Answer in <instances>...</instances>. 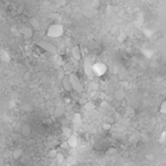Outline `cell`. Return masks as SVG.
Here are the masks:
<instances>
[{
    "label": "cell",
    "mask_w": 166,
    "mask_h": 166,
    "mask_svg": "<svg viewBox=\"0 0 166 166\" xmlns=\"http://www.w3.org/2000/svg\"><path fill=\"white\" fill-rule=\"evenodd\" d=\"M64 33V27L61 24H53L48 27L47 35L50 38H59Z\"/></svg>",
    "instance_id": "obj_1"
},
{
    "label": "cell",
    "mask_w": 166,
    "mask_h": 166,
    "mask_svg": "<svg viewBox=\"0 0 166 166\" xmlns=\"http://www.w3.org/2000/svg\"><path fill=\"white\" fill-rule=\"evenodd\" d=\"M68 77H70V82L72 84V89H73V91H76L79 93L84 91V86H83L81 80L79 79V76L76 74L72 73V74L68 75Z\"/></svg>",
    "instance_id": "obj_2"
},
{
    "label": "cell",
    "mask_w": 166,
    "mask_h": 166,
    "mask_svg": "<svg viewBox=\"0 0 166 166\" xmlns=\"http://www.w3.org/2000/svg\"><path fill=\"white\" fill-rule=\"evenodd\" d=\"M37 46L40 47L41 49L48 51V53L53 54V55H57V48L55 47L54 44L47 42V41H39V42H37Z\"/></svg>",
    "instance_id": "obj_3"
},
{
    "label": "cell",
    "mask_w": 166,
    "mask_h": 166,
    "mask_svg": "<svg viewBox=\"0 0 166 166\" xmlns=\"http://www.w3.org/2000/svg\"><path fill=\"white\" fill-rule=\"evenodd\" d=\"M22 35H23V39H24V40H25V41H29V40L32 39L33 35H34V30H33L31 26H29V25L24 26L23 32H22Z\"/></svg>",
    "instance_id": "obj_4"
},
{
    "label": "cell",
    "mask_w": 166,
    "mask_h": 166,
    "mask_svg": "<svg viewBox=\"0 0 166 166\" xmlns=\"http://www.w3.org/2000/svg\"><path fill=\"white\" fill-rule=\"evenodd\" d=\"M20 134L24 138H30L31 134H32V127H31L30 124H23L20 126Z\"/></svg>",
    "instance_id": "obj_5"
},
{
    "label": "cell",
    "mask_w": 166,
    "mask_h": 166,
    "mask_svg": "<svg viewBox=\"0 0 166 166\" xmlns=\"http://www.w3.org/2000/svg\"><path fill=\"white\" fill-rule=\"evenodd\" d=\"M72 57L75 60H81L82 59V53H81V48L80 46H74L72 48Z\"/></svg>",
    "instance_id": "obj_6"
},
{
    "label": "cell",
    "mask_w": 166,
    "mask_h": 166,
    "mask_svg": "<svg viewBox=\"0 0 166 166\" xmlns=\"http://www.w3.org/2000/svg\"><path fill=\"white\" fill-rule=\"evenodd\" d=\"M92 71L95 72V73H97L98 75H102L106 72V66L103 64H101V63H97V64L93 65Z\"/></svg>",
    "instance_id": "obj_7"
},
{
    "label": "cell",
    "mask_w": 166,
    "mask_h": 166,
    "mask_svg": "<svg viewBox=\"0 0 166 166\" xmlns=\"http://www.w3.org/2000/svg\"><path fill=\"white\" fill-rule=\"evenodd\" d=\"M29 26H31L33 30H38L40 29V22L39 18L37 16H32L29 18Z\"/></svg>",
    "instance_id": "obj_8"
},
{
    "label": "cell",
    "mask_w": 166,
    "mask_h": 166,
    "mask_svg": "<svg viewBox=\"0 0 166 166\" xmlns=\"http://www.w3.org/2000/svg\"><path fill=\"white\" fill-rule=\"evenodd\" d=\"M13 158L15 160H19L20 158L23 157V155H24V150H23V148H20V147H17L15 148L13 151Z\"/></svg>",
    "instance_id": "obj_9"
},
{
    "label": "cell",
    "mask_w": 166,
    "mask_h": 166,
    "mask_svg": "<svg viewBox=\"0 0 166 166\" xmlns=\"http://www.w3.org/2000/svg\"><path fill=\"white\" fill-rule=\"evenodd\" d=\"M61 84H63V88L65 89V91H67V92H72L73 91V89H72V84H71V82H70V77H68V75H66L64 79H63V81H61Z\"/></svg>",
    "instance_id": "obj_10"
},
{
    "label": "cell",
    "mask_w": 166,
    "mask_h": 166,
    "mask_svg": "<svg viewBox=\"0 0 166 166\" xmlns=\"http://www.w3.org/2000/svg\"><path fill=\"white\" fill-rule=\"evenodd\" d=\"M125 98V91L123 89H117L115 92H114V99L117 100V101H122Z\"/></svg>",
    "instance_id": "obj_11"
},
{
    "label": "cell",
    "mask_w": 166,
    "mask_h": 166,
    "mask_svg": "<svg viewBox=\"0 0 166 166\" xmlns=\"http://www.w3.org/2000/svg\"><path fill=\"white\" fill-rule=\"evenodd\" d=\"M67 143H68V147H71V148L76 147L77 146V138H76V136L72 134V136L67 139Z\"/></svg>",
    "instance_id": "obj_12"
},
{
    "label": "cell",
    "mask_w": 166,
    "mask_h": 166,
    "mask_svg": "<svg viewBox=\"0 0 166 166\" xmlns=\"http://www.w3.org/2000/svg\"><path fill=\"white\" fill-rule=\"evenodd\" d=\"M20 109L25 113H32L34 110V107L32 106V103L25 102V103H22V105H20Z\"/></svg>",
    "instance_id": "obj_13"
},
{
    "label": "cell",
    "mask_w": 166,
    "mask_h": 166,
    "mask_svg": "<svg viewBox=\"0 0 166 166\" xmlns=\"http://www.w3.org/2000/svg\"><path fill=\"white\" fill-rule=\"evenodd\" d=\"M88 48L90 50H97L99 48V43L96 40H90L88 42Z\"/></svg>",
    "instance_id": "obj_14"
},
{
    "label": "cell",
    "mask_w": 166,
    "mask_h": 166,
    "mask_svg": "<svg viewBox=\"0 0 166 166\" xmlns=\"http://www.w3.org/2000/svg\"><path fill=\"white\" fill-rule=\"evenodd\" d=\"M64 114H65V109L63 108V107H57V108L55 109V116H56L57 118L63 117Z\"/></svg>",
    "instance_id": "obj_15"
},
{
    "label": "cell",
    "mask_w": 166,
    "mask_h": 166,
    "mask_svg": "<svg viewBox=\"0 0 166 166\" xmlns=\"http://www.w3.org/2000/svg\"><path fill=\"white\" fill-rule=\"evenodd\" d=\"M61 131H63V136H64V137H66L67 139L72 136V134H73L72 130H71L68 126H63V130H61Z\"/></svg>",
    "instance_id": "obj_16"
},
{
    "label": "cell",
    "mask_w": 166,
    "mask_h": 166,
    "mask_svg": "<svg viewBox=\"0 0 166 166\" xmlns=\"http://www.w3.org/2000/svg\"><path fill=\"white\" fill-rule=\"evenodd\" d=\"M57 154H58V151L56 149H50L49 151H48V154H47V156L51 158V159H56V156H57Z\"/></svg>",
    "instance_id": "obj_17"
},
{
    "label": "cell",
    "mask_w": 166,
    "mask_h": 166,
    "mask_svg": "<svg viewBox=\"0 0 166 166\" xmlns=\"http://www.w3.org/2000/svg\"><path fill=\"white\" fill-rule=\"evenodd\" d=\"M56 160H57L58 164H63L65 162V155L61 154V153H58L57 156H56Z\"/></svg>",
    "instance_id": "obj_18"
},
{
    "label": "cell",
    "mask_w": 166,
    "mask_h": 166,
    "mask_svg": "<svg viewBox=\"0 0 166 166\" xmlns=\"http://www.w3.org/2000/svg\"><path fill=\"white\" fill-rule=\"evenodd\" d=\"M24 12H25V5H24V3H20L19 6H17V9H16V13L17 14L22 15Z\"/></svg>",
    "instance_id": "obj_19"
},
{
    "label": "cell",
    "mask_w": 166,
    "mask_h": 166,
    "mask_svg": "<svg viewBox=\"0 0 166 166\" xmlns=\"http://www.w3.org/2000/svg\"><path fill=\"white\" fill-rule=\"evenodd\" d=\"M116 153H117V149H116V148H114V147H109L108 149L105 151V154L109 155V156H110V155H115Z\"/></svg>",
    "instance_id": "obj_20"
},
{
    "label": "cell",
    "mask_w": 166,
    "mask_h": 166,
    "mask_svg": "<svg viewBox=\"0 0 166 166\" xmlns=\"http://www.w3.org/2000/svg\"><path fill=\"white\" fill-rule=\"evenodd\" d=\"M31 76H32V73H31L30 71H26V72H24V74H23V81H29Z\"/></svg>",
    "instance_id": "obj_21"
},
{
    "label": "cell",
    "mask_w": 166,
    "mask_h": 166,
    "mask_svg": "<svg viewBox=\"0 0 166 166\" xmlns=\"http://www.w3.org/2000/svg\"><path fill=\"white\" fill-rule=\"evenodd\" d=\"M1 60L6 61V63H8V61H10V57L8 56V54L5 53V51H2V53H1Z\"/></svg>",
    "instance_id": "obj_22"
},
{
    "label": "cell",
    "mask_w": 166,
    "mask_h": 166,
    "mask_svg": "<svg viewBox=\"0 0 166 166\" xmlns=\"http://www.w3.org/2000/svg\"><path fill=\"white\" fill-rule=\"evenodd\" d=\"M10 157L13 158V153L9 149H7L5 153H3V158H5V159H8V158H10Z\"/></svg>",
    "instance_id": "obj_23"
},
{
    "label": "cell",
    "mask_w": 166,
    "mask_h": 166,
    "mask_svg": "<svg viewBox=\"0 0 166 166\" xmlns=\"http://www.w3.org/2000/svg\"><path fill=\"white\" fill-rule=\"evenodd\" d=\"M84 109L86 110H93L95 109V105H93L92 102H86L84 105Z\"/></svg>",
    "instance_id": "obj_24"
},
{
    "label": "cell",
    "mask_w": 166,
    "mask_h": 166,
    "mask_svg": "<svg viewBox=\"0 0 166 166\" xmlns=\"http://www.w3.org/2000/svg\"><path fill=\"white\" fill-rule=\"evenodd\" d=\"M146 159L147 160H149V162H154L155 160V155L153 153H148L146 155Z\"/></svg>",
    "instance_id": "obj_25"
},
{
    "label": "cell",
    "mask_w": 166,
    "mask_h": 166,
    "mask_svg": "<svg viewBox=\"0 0 166 166\" xmlns=\"http://www.w3.org/2000/svg\"><path fill=\"white\" fill-rule=\"evenodd\" d=\"M160 113L162 114H165V115H166V100L160 105Z\"/></svg>",
    "instance_id": "obj_26"
},
{
    "label": "cell",
    "mask_w": 166,
    "mask_h": 166,
    "mask_svg": "<svg viewBox=\"0 0 166 166\" xmlns=\"http://www.w3.org/2000/svg\"><path fill=\"white\" fill-rule=\"evenodd\" d=\"M74 123H81V115L80 114H74Z\"/></svg>",
    "instance_id": "obj_27"
},
{
    "label": "cell",
    "mask_w": 166,
    "mask_h": 166,
    "mask_svg": "<svg viewBox=\"0 0 166 166\" xmlns=\"http://www.w3.org/2000/svg\"><path fill=\"white\" fill-rule=\"evenodd\" d=\"M42 123L43 124H47V125H50V124H53V120H51V118H44L42 121Z\"/></svg>",
    "instance_id": "obj_28"
},
{
    "label": "cell",
    "mask_w": 166,
    "mask_h": 166,
    "mask_svg": "<svg viewBox=\"0 0 166 166\" xmlns=\"http://www.w3.org/2000/svg\"><path fill=\"white\" fill-rule=\"evenodd\" d=\"M65 76H66V75H65L64 72H63V71H59V73H58V79H59L60 81H63V79H64Z\"/></svg>",
    "instance_id": "obj_29"
},
{
    "label": "cell",
    "mask_w": 166,
    "mask_h": 166,
    "mask_svg": "<svg viewBox=\"0 0 166 166\" xmlns=\"http://www.w3.org/2000/svg\"><path fill=\"white\" fill-rule=\"evenodd\" d=\"M57 5L58 6H66L67 5V0H61V1H57Z\"/></svg>",
    "instance_id": "obj_30"
},
{
    "label": "cell",
    "mask_w": 166,
    "mask_h": 166,
    "mask_svg": "<svg viewBox=\"0 0 166 166\" xmlns=\"http://www.w3.org/2000/svg\"><path fill=\"white\" fill-rule=\"evenodd\" d=\"M90 89H92V90H95V89H97V88H98V85H97L96 84V83H93V82H91V83H90Z\"/></svg>",
    "instance_id": "obj_31"
},
{
    "label": "cell",
    "mask_w": 166,
    "mask_h": 166,
    "mask_svg": "<svg viewBox=\"0 0 166 166\" xmlns=\"http://www.w3.org/2000/svg\"><path fill=\"white\" fill-rule=\"evenodd\" d=\"M61 148H65V149H66V148H68V143H67V141H65V142H63L61 143V146H60Z\"/></svg>",
    "instance_id": "obj_32"
},
{
    "label": "cell",
    "mask_w": 166,
    "mask_h": 166,
    "mask_svg": "<svg viewBox=\"0 0 166 166\" xmlns=\"http://www.w3.org/2000/svg\"><path fill=\"white\" fill-rule=\"evenodd\" d=\"M110 125H107V124H105V129H109Z\"/></svg>",
    "instance_id": "obj_33"
},
{
    "label": "cell",
    "mask_w": 166,
    "mask_h": 166,
    "mask_svg": "<svg viewBox=\"0 0 166 166\" xmlns=\"http://www.w3.org/2000/svg\"><path fill=\"white\" fill-rule=\"evenodd\" d=\"M3 166H12V165H10V164H8V163H6V164L3 165Z\"/></svg>",
    "instance_id": "obj_34"
}]
</instances>
